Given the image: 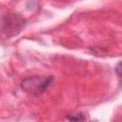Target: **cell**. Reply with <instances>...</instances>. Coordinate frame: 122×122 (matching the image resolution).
<instances>
[{"instance_id":"obj_1","label":"cell","mask_w":122,"mask_h":122,"mask_svg":"<svg viewBox=\"0 0 122 122\" xmlns=\"http://www.w3.org/2000/svg\"><path fill=\"white\" fill-rule=\"evenodd\" d=\"M54 77L52 75H33L26 77L21 82V89L30 95L38 96L44 93L52 84Z\"/></svg>"},{"instance_id":"obj_2","label":"cell","mask_w":122,"mask_h":122,"mask_svg":"<svg viewBox=\"0 0 122 122\" xmlns=\"http://www.w3.org/2000/svg\"><path fill=\"white\" fill-rule=\"evenodd\" d=\"M67 119L68 120H71V121H82L85 119L84 115L82 113H74V114H71V115H68L67 116Z\"/></svg>"},{"instance_id":"obj_3","label":"cell","mask_w":122,"mask_h":122,"mask_svg":"<svg viewBox=\"0 0 122 122\" xmlns=\"http://www.w3.org/2000/svg\"><path fill=\"white\" fill-rule=\"evenodd\" d=\"M115 71H116L117 76L120 78V77H121V74H120V62L117 64V66H116V68H115Z\"/></svg>"}]
</instances>
